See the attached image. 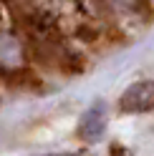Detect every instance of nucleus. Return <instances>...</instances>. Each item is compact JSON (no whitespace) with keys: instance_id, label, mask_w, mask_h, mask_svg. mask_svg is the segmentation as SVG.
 Listing matches in <instances>:
<instances>
[{"instance_id":"1","label":"nucleus","mask_w":154,"mask_h":156,"mask_svg":"<svg viewBox=\"0 0 154 156\" xmlns=\"http://www.w3.org/2000/svg\"><path fill=\"white\" fill-rule=\"evenodd\" d=\"M121 111L124 113H144L154 108V81H139L121 93Z\"/></svg>"},{"instance_id":"2","label":"nucleus","mask_w":154,"mask_h":156,"mask_svg":"<svg viewBox=\"0 0 154 156\" xmlns=\"http://www.w3.org/2000/svg\"><path fill=\"white\" fill-rule=\"evenodd\" d=\"M104 131H106V106H104V101H96L89 111H86L81 116V123H79V136L83 141H99Z\"/></svg>"},{"instance_id":"3","label":"nucleus","mask_w":154,"mask_h":156,"mask_svg":"<svg viewBox=\"0 0 154 156\" xmlns=\"http://www.w3.org/2000/svg\"><path fill=\"white\" fill-rule=\"evenodd\" d=\"M111 156H124V149H121V146H114V149H111Z\"/></svg>"}]
</instances>
